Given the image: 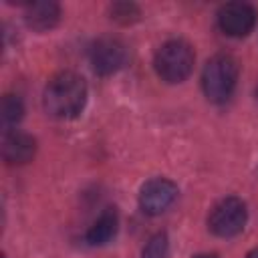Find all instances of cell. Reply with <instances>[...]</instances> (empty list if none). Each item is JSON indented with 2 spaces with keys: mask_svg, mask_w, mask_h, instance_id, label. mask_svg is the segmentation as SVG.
<instances>
[{
  "mask_svg": "<svg viewBox=\"0 0 258 258\" xmlns=\"http://www.w3.org/2000/svg\"><path fill=\"white\" fill-rule=\"evenodd\" d=\"M26 24L38 32L50 30L60 18V8L54 2H32L26 6Z\"/></svg>",
  "mask_w": 258,
  "mask_h": 258,
  "instance_id": "9c48e42d",
  "label": "cell"
},
{
  "mask_svg": "<svg viewBox=\"0 0 258 258\" xmlns=\"http://www.w3.org/2000/svg\"><path fill=\"white\" fill-rule=\"evenodd\" d=\"M246 258H258V248H254L252 252H248V256Z\"/></svg>",
  "mask_w": 258,
  "mask_h": 258,
  "instance_id": "5bb4252c",
  "label": "cell"
},
{
  "mask_svg": "<svg viewBox=\"0 0 258 258\" xmlns=\"http://www.w3.org/2000/svg\"><path fill=\"white\" fill-rule=\"evenodd\" d=\"M169 254V242L165 234H155L149 238V242L143 248V258H167Z\"/></svg>",
  "mask_w": 258,
  "mask_h": 258,
  "instance_id": "7c38bea8",
  "label": "cell"
},
{
  "mask_svg": "<svg viewBox=\"0 0 258 258\" xmlns=\"http://www.w3.org/2000/svg\"><path fill=\"white\" fill-rule=\"evenodd\" d=\"M194 48L185 40H167L155 52V71L165 83H181L194 71Z\"/></svg>",
  "mask_w": 258,
  "mask_h": 258,
  "instance_id": "3957f363",
  "label": "cell"
},
{
  "mask_svg": "<svg viewBox=\"0 0 258 258\" xmlns=\"http://www.w3.org/2000/svg\"><path fill=\"white\" fill-rule=\"evenodd\" d=\"M196 258H216V256H212V254H200V256H196Z\"/></svg>",
  "mask_w": 258,
  "mask_h": 258,
  "instance_id": "9a60e30c",
  "label": "cell"
},
{
  "mask_svg": "<svg viewBox=\"0 0 258 258\" xmlns=\"http://www.w3.org/2000/svg\"><path fill=\"white\" fill-rule=\"evenodd\" d=\"M36 153V141L22 131H6L2 139V157L10 165H24L32 161Z\"/></svg>",
  "mask_w": 258,
  "mask_h": 258,
  "instance_id": "ba28073f",
  "label": "cell"
},
{
  "mask_svg": "<svg viewBox=\"0 0 258 258\" xmlns=\"http://www.w3.org/2000/svg\"><path fill=\"white\" fill-rule=\"evenodd\" d=\"M117 226H119V218L117 212L113 208H107L97 220L95 224L89 228L87 232V242L91 246H103L107 242H111L117 234Z\"/></svg>",
  "mask_w": 258,
  "mask_h": 258,
  "instance_id": "30bf717a",
  "label": "cell"
},
{
  "mask_svg": "<svg viewBox=\"0 0 258 258\" xmlns=\"http://www.w3.org/2000/svg\"><path fill=\"white\" fill-rule=\"evenodd\" d=\"M111 18L121 22V24H131L139 18V8L135 4H127V2L113 4L111 6Z\"/></svg>",
  "mask_w": 258,
  "mask_h": 258,
  "instance_id": "4fadbf2b",
  "label": "cell"
},
{
  "mask_svg": "<svg viewBox=\"0 0 258 258\" xmlns=\"http://www.w3.org/2000/svg\"><path fill=\"white\" fill-rule=\"evenodd\" d=\"M246 220H248L246 204L238 198H224L212 208L208 216V226L216 236L232 238L244 230Z\"/></svg>",
  "mask_w": 258,
  "mask_h": 258,
  "instance_id": "277c9868",
  "label": "cell"
},
{
  "mask_svg": "<svg viewBox=\"0 0 258 258\" xmlns=\"http://www.w3.org/2000/svg\"><path fill=\"white\" fill-rule=\"evenodd\" d=\"M22 113H24V107H22V101L16 95H6L2 99V121L6 125L18 123L22 119Z\"/></svg>",
  "mask_w": 258,
  "mask_h": 258,
  "instance_id": "8fae6325",
  "label": "cell"
},
{
  "mask_svg": "<svg viewBox=\"0 0 258 258\" xmlns=\"http://www.w3.org/2000/svg\"><path fill=\"white\" fill-rule=\"evenodd\" d=\"M91 64L99 75H113L127 62V48L119 38L103 36L93 42L89 50Z\"/></svg>",
  "mask_w": 258,
  "mask_h": 258,
  "instance_id": "5b68a950",
  "label": "cell"
},
{
  "mask_svg": "<svg viewBox=\"0 0 258 258\" xmlns=\"http://www.w3.org/2000/svg\"><path fill=\"white\" fill-rule=\"evenodd\" d=\"M238 81V62L230 54H216L212 56L202 73V87L210 101L224 103L236 89Z\"/></svg>",
  "mask_w": 258,
  "mask_h": 258,
  "instance_id": "7a4b0ae2",
  "label": "cell"
},
{
  "mask_svg": "<svg viewBox=\"0 0 258 258\" xmlns=\"http://www.w3.org/2000/svg\"><path fill=\"white\" fill-rule=\"evenodd\" d=\"M87 101L85 81L71 71L54 75L44 89V109L56 119L77 117Z\"/></svg>",
  "mask_w": 258,
  "mask_h": 258,
  "instance_id": "6da1fadb",
  "label": "cell"
},
{
  "mask_svg": "<svg viewBox=\"0 0 258 258\" xmlns=\"http://www.w3.org/2000/svg\"><path fill=\"white\" fill-rule=\"evenodd\" d=\"M218 24L228 36H246L256 24V10L246 2L224 4L218 12Z\"/></svg>",
  "mask_w": 258,
  "mask_h": 258,
  "instance_id": "52a82bcc",
  "label": "cell"
},
{
  "mask_svg": "<svg viewBox=\"0 0 258 258\" xmlns=\"http://www.w3.org/2000/svg\"><path fill=\"white\" fill-rule=\"evenodd\" d=\"M256 95H258V91H256Z\"/></svg>",
  "mask_w": 258,
  "mask_h": 258,
  "instance_id": "2e32d148",
  "label": "cell"
},
{
  "mask_svg": "<svg viewBox=\"0 0 258 258\" xmlns=\"http://www.w3.org/2000/svg\"><path fill=\"white\" fill-rule=\"evenodd\" d=\"M177 198V185L165 177H155L149 179L139 194V206L145 214L149 216H157L161 212H165L173 200Z\"/></svg>",
  "mask_w": 258,
  "mask_h": 258,
  "instance_id": "8992f818",
  "label": "cell"
}]
</instances>
